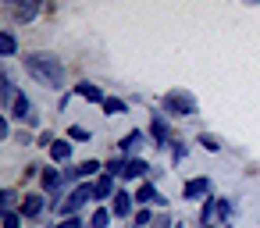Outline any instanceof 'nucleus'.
Here are the masks:
<instances>
[{"mask_svg":"<svg viewBox=\"0 0 260 228\" xmlns=\"http://www.w3.org/2000/svg\"><path fill=\"white\" fill-rule=\"evenodd\" d=\"M22 64H25V72H29L40 86H47V89H64V86H68L64 61H61L57 54H50V50H32V54L22 57Z\"/></svg>","mask_w":260,"mask_h":228,"instance_id":"1","label":"nucleus"},{"mask_svg":"<svg viewBox=\"0 0 260 228\" xmlns=\"http://www.w3.org/2000/svg\"><path fill=\"white\" fill-rule=\"evenodd\" d=\"M160 114L164 118H192L196 114V96L189 89H168L160 96Z\"/></svg>","mask_w":260,"mask_h":228,"instance_id":"2","label":"nucleus"},{"mask_svg":"<svg viewBox=\"0 0 260 228\" xmlns=\"http://www.w3.org/2000/svg\"><path fill=\"white\" fill-rule=\"evenodd\" d=\"M86 203H93V182H82V185H75V189L68 192V200L57 207V217H61V221H68V217H82Z\"/></svg>","mask_w":260,"mask_h":228,"instance_id":"3","label":"nucleus"},{"mask_svg":"<svg viewBox=\"0 0 260 228\" xmlns=\"http://www.w3.org/2000/svg\"><path fill=\"white\" fill-rule=\"evenodd\" d=\"M40 178H43V192H47V196H57V203H50V207L57 210V207L68 200V192H64V185H68L64 168H61V171H57V168H43V175H40Z\"/></svg>","mask_w":260,"mask_h":228,"instance_id":"4","label":"nucleus"},{"mask_svg":"<svg viewBox=\"0 0 260 228\" xmlns=\"http://www.w3.org/2000/svg\"><path fill=\"white\" fill-rule=\"evenodd\" d=\"M11 118H18L22 125H29V128H40V111H36V104L29 100V93H18V100L11 104V111H8Z\"/></svg>","mask_w":260,"mask_h":228,"instance_id":"5","label":"nucleus"},{"mask_svg":"<svg viewBox=\"0 0 260 228\" xmlns=\"http://www.w3.org/2000/svg\"><path fill=\"white\" fill-rule=\"evenodd\" d=\"M111 214H114L118 221H128V217H136V192H128V189H118V192H114V200H111Z\"/></svg>","mask_w":260,"mask_h":228,"instance_id":"6","label":"nucleus"},{"mask_svg":"<svg viewBox=\"0 0 260 228\" xmlns=\"http://www.w3.org/2000/svg\"><path fill=\"white\" fill-rule=\"evenodd\" d=\"M8 11L15 15L18 25H25V22H32L43 8H40V0H8Z\"/></svg>","mask_w":260,"mask_h":228,"instance_id":"7","label":"nucleus"},{"mask_svg":"<svg viewBox=\"0 0 260 228\" xmlns=\"http://www.w3.org/2000/svg\"><path fill=\"white\" fill-rule=\"evenodd\" d=\"M43 210H47V196H43V192H25V196H22V207H18V214H22L25 221H36Z\"/></svg>","mask_w":260,"mask_h":228,"instance_id":"8","label":"nucleus"},{"mask_svg":"<svg viewBox=\"0 0 260 228\" xmlns=\"http://www.w3.org/2000/svg\"><path fill=\"white\" fill-rule=\"evenodd\" d=\"M72 96H79V100H86V104H100V107H104V100H107V93H104L96 82H89V79H82L79 86H72Z\"/></svg>","mask_w":260,"mask_h":228,"instance_id":"9","label":"nucleus"},{"mask_svg":"<svg viewBox=\"0 0 260 228\" xmlns=\"http://www.w3.org/2000/svg\"><path fill=\"white\" fill-rule=\"evenodd\" d=\"M146 132H150L153 146H171V143H175V139H171V128H168V118H164V114H153Z\"/></svg>","mask_w":260,"mask_h":228,"instance_id":"10","label":"nucleus"},{"mask_svg":"<svg viewBox=\"0 0 260 228\" xmlns=\"http://www.w3.org/2000/svg\"><path fill=\"white\" fill-rule=\"evenodd\" d=\"M136 203H139V207H164L168 200H164L160 189L146 178V182H139V189H136Z\"/></svg>","mask_w":260,"mask_h":228,"instance_id":"11","label":"nucleus"},{"mask_svg":"<svg viewBox=\"0 0 260 228\" xmlns=\"http://www.w3.org/2000/svg\"><path fill=\"white\" fill-rule=\"evenodd\" d=\"M143 143H150V132H143V128H132V132H125L121 136V143H118V153L121 157H132Z\"/></svg>","mask_w":260,"mask_h":228,"instance_id":"12","label":"nucleus"},{"mask_svg":"<svg viewBox=\"0 0 260 228\" xmlns=\"http://www.w3.org/2000/svg\"><path fill=\"white\" fill-rule=\"evenodd\" d=\"M182 196H185V200H200V203H203V200L210 196V178H207V175L189 178V182L182 185Z\"/></svg>","mask_w":260,"mask_h":228,"instance_id":"13","label":"nucleus"},{"mask_svg":"<svg viewBox=\"0 0 260 228\" xmlns=\"http://www.w3.org/2000/svg\"><path fill=\"white\" fill-rule=\"evenodd\" d=\"M217 203H221V196H207V200L200 203V228H214V224L221 221Z\"/></svg>","mask_w":260,"mask_h":228,"instance_id":"14","label":"nucleus"},{"mask_svg":"<svg viewBox=\"0 0 260 228\" xmlns=\"http://www.w3.org/2000/svg\"><path fill=\"white\" fill-rule=\"evenodd\" d=\"M150 160H143V157H128V164H125V175L121 178H132V182H146L150 178Z\"/></svg>","mask_w":260,"mask_h":228,"instance_id":"15","label":"nucleus"},{"mask_svg":"<svg viewBox=\"0 0 260 228\" xmlns=\"http://www.w3.org/2000/svg\"><path fill=\"white\" fill-rule=\"evenodd\" d=\"M114 192H118V185H114V178H111V175H100V178L93 182V200H96V203L114 200Z\"/></svg>","mask_w":260,"mask_h":228,"instance_id":"16","label":"nucleus"},{"mask_svg":"<svg viewBox=\"0 0 260 228\" xmlns=\"http://www.w3.org/2000/svg\"><path fill=\"white\" fill-rule=\"evenodd\" d=\"M50 160H54V168H57V164L68 168V164H72V139H57V143L50 146Z\"/></svg>","mask_w":260,"mask_h":228,"instance_id":"17","label":"nucleus"},{"mask_svg":"<svg viewBox=\"0 0 260 228\" xmlns=\"http://www.w3.org/2000/svg\"><path fill=\"white\" fill-rule=\"evenodd\" d=\"M111 221H114V214H111V207H93L89 210V228H111Z\"/></svg>","mask_w":260,"mask_h":228,"instance_id":"18","label":"nucleus"},{"mask_svg":"<svg viewBox=\"0 0 260 228\" xmlns=\"http://www.w3.org/2000/svg\"><path fill=\"white\" fill-rule=\"evenodd\" d=\"M18 54V40L11 29H0V57H15Z\"/></svg>","mask_w":260,"mask_h":228,"instance_id":"19","label":"nucleus"},{"mask_svg":"<svg viewBox=\"0 0 260 228\" xmlns=\"http://www.w3.org/2000/svg\"><path fill=\"white\" fill-rule=\"evenodd\" d=\"M18 207H22V196H18V192H15L11 185H8L4 192H0V210L8 214V210H18Z\"/></svg>","mask_w":260,"mask_h":228,"instance_id":"20","label":"nucleus"},{"mask_svg":"<svg viewBox=\"0 0 260 228\" xmlns=\"http://www.w3.org/2000/svg\"><path fill=\"white\" fill-rule=\"evenodd\" d=\"M125 164H128V157H121V153H118V157H111V160L104 164V175H111V178H121V175H125Z\"/></svg>","mask_w":260,"mask_h":228,"instance_id":"21","label":"nucleus"},{"mask_svg":"<svg viewBox=\"0 0 260 228\" xmlns=\"http://www.w3.org/2000/svg\"><path fill=\"white\" fill-rule=\"evenodd\" d=\"M125 111H128V104H125L121 96H107V100H104V114L118 118V114H125Z\"/></svg>","mask_w":260,"mask_h":228,"instance_id":"22","label":"nucleus"},{"mask_svg":"<svg viewBox=\"0 0 260 228\" xmlns=\"http://www.w3.org/2000/svg\"><path fill=\"white\" fill-rule=\"evenodd\" d=\"M200 146H203L207 153H221V139H217L214 132H200Z\"/></svg>","mask_w":260,"mask_h":228,"instance_id":"23","label":"nucleus"},{"mask_svg":"<svg viewBox=\"0 0 260 228\" xmlns=\"http://www.w3.org/2000/svg\"><path fill=\"white\" fill-rule=\"evenodd\" d=\"M153 221H157V217H153V210H150V207H139V210H136V217H132V224H136V228H150Z\"/></svg>","mask_w":260,"mask_h":228,"instance_id":"24","label":"nucleus"},{"mask_svg":"<svg viewBox=\"0 0 260 228\" xmlns=\"http://www.w3.org/2000/svg\"><path fill=\"white\" fill-rule=\"evenodd\" d=\"M68 139H72V143H89L93 132H89L86 125H72V128H68Z\"/></svg>","mask_w":260,"mask_h":228,"instance_id":"25","label":"nucleus"},{"mask_svg":"<svg viewBox=\"0 0 260 228\" xmlns=\"http://www.w3.org/2000/svg\"><path fill=\"white\" fill-rule=\"evenodd\" d=\"M185 157H189V143L175 139V143H171V164H182Z\"/></svg>","mask_w":260,"mask_h":228,"instance_id":"26","label":"nucleus"},{"mask_svg":"<svg viewBox=\"0 0 260 228\" xmlns=\"http://www.w3.org/2000/svg\"><path fill=\"white\" fill-rule=\"evenodd\" d=\"M22 221H25V217H22L18 210H8V214H0V224H4V228H22Z\"/></svg>","mask_w":260,"mask_h":228,"instance_id":"27","label":"nucleus"},{"mask_svg":"<svg viewBox=\"0 0 260 228\" xmlns=\"http://www.w3.org/2000/svg\"><path fill=\"white\" fill-rule=\"evenodd\" d=\"M217 214H221V224H224V228H228V217H232V214H235V203H232V200H228V196H224V200H221V203H217Z\"/></svg>","mask_w":260,"mask_h":228,"instance_id":"28","label":"nucleus"},{"mask_svg":"<svg viewBox=\"0 0 260 228\" xmlns=\"http://www.w3.org/2000/svg\"><path fill=\"white\" fill-rule=\"evenodd\" d=\"M0 139H15V128H11V114H0Z\"/></svg>","mask_w":260,"mask_h":228,"instance_id":"29","label":"nucleus"},{"mask_svg":"<svg viewBox=\"0 0 260 228\" xmlns=\"http://www.w3.org/2000/svg\"><path fill=\"white\" fill-rule=\"evenodd\" d=\"M150 228H171V214H160V217H157Z\"/></svg>","mask_w":260,"mask_h":228,"instance_id":"30","label":"nucleus"},{"mask_svg":"<svg viewBox=\"0 0 260 228\" xmlns=\"http://www.w3.org/2000/svg\"><path fill=\"white\" fill-rule=\"evenodd\" d=\"M15 139H18V143H22V146H29V143H32V132H18V136H15Z\"/></svg>","mask_w":260,"mask_h":228,"instance_id":"31","label":"nucleus"},{"mask_svg":"<svg viewBox=\"0 0 260 228\" xmlns=\"http://www.w3.org/2000/svg\"><path fill=\"white\" fill-rule=\"evenodd\" d=\"M50 228H64V224H61V221H57V224H50Z\"/></svg>","mask_w":260,"mask_h":228,"instance_id":"32","label":"nucleus"},{"mask_svg":"<svg viewBox=\"0 0 260 228\" xmlns=\"http://www.w3.org/2000/svg\"><path fill=\"white\" fill-rule=\"evenodd\" d=\"M228 228H232V224H228Z\"/></svg>","mask_w":260,"mask_h":228,"instance_id":"33","label":"nucleus"}]
</instances>
